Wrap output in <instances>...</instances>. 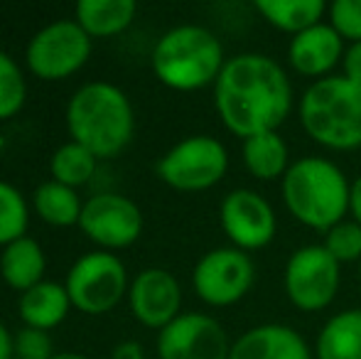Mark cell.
<instances>
[{
  "mask_svg": "<svg viewBox=\"0 0 361 359\" xmlns=\"http://www.w3.org/2000/svg\"><path fill=\"white\" fill-rule=\"evenodd\" d=\"M81 209H84V202L79 200L74 187L47 180L35 190V212L39 214V219L52 226L79 224Z\"/></svg>",
  "mask_w": 361,
  "mask_h": 359,
  "instance_id": "cell-23",
  "label": "cell"
},
{
  "mask_svg": "<svg viewBox=\"0 0 361 359\" xmlns=\"http://www.w3.org/2000/svg\"><path fill=\"white\" fill-rule=\"evenodd\" d=\"M214 109L224 128L243 140L278 130L293 111V84L268 54H233L214 84Z\"/></svg>",
  "mask_w": 361,
  "mask_h": 359,
  "instance_id": "cell-1",
  "label": "cell"
},
{
  "mask_svg": "<svg viewBox=\"0 0 361 359\" xmlns=\"http://www.w3.org/2000/svg\"><path fill=\"white\" fill-rule=\"evenodd\" d=\"M327 18L344 42H361V0H334L327 8Z\"/></svg>",
  "mask_w": 361,
  "mask_h": 359,
  "instance_id": "cell-28",
  "label": "cell"
},
{
  "mask_svg": "<svg viewBox=\"0 0 361 359\" xmlns=\"http://www.w3.org/2000/svg\"><path fill=\"white\" fill-rule=\"evenodd\" d=\"M342 77L361 84V42H352L344 49L342 59Z\"/></svg>",
  "mask_w": 361,
  "mask_h": 359,
  "instance_id": "cell-30",
  "label": "cell"
},
{
  "mask_svg": "<svg viewBox=\"0 0 361 359\" xmlns=\"http://www.w3.org/2000/svg\"><path fill=\"white\" fill-rule=\"evenodd\" d=\"M241 155L246 170L261 182L283 180L288 168L293 165L290 163V148L278 130H266V133L246 138Z\"/></svg>",
  "mask_w": 361,
  "mask_h": 359,
  "instance_id": "cell-20",
  "label": "cell"
},
{
  "mask_svg": "<svg viewBox=\"0 0 361 359\" xmlns=\"http://www.w3.org/2000/svg\"><path fill=\"white\" fill-rule=\"evenodd\" d=\"M138 5L135 0H81L76 3V23L89 37H114L130 28Z\"/></svg>",
  "mask_w": 361,
  "mask_h": 359,
  "instance_id": "cell-21",
  "label": "cell"
},
{
  "mask_svg": "<svg viewBox=\"0 0 361 359\" xmlns=\"http://www.w3.org/2000/svg\"><path fill=\"white\" fill-rule=\"evenodd\" d=\"M64 288L76 310L86 315H104L128 296V273L111 251H89L67 273Z\"/></svg>",
  "mask_w": 361,
  "mask_h": 359,
  "instance_id": "cell-7",
  "label": "cell"
},
{
  "mask_svg": "<svg viewBox=\"0 0 361 359\" xmlns=\"http://www.w3.org/2000/svg\"><path fill=\"white\" fill-rule=\"evenodd\" d=\"M314 359H361V308L339 310L319 327Z\"/></svg>",
  "mask_w": 361,
  "mask_h": 359,
  "instance_id": "cell-18",
  "label": "cell"
},
{
  "mask_svg": "<svg viewBox=\"0 0 361 359\" xmlns=\"http://www.w3.org/2000/svg\"><path fill=\"white\" fill-rule=\"evenodd\" d=\"M344 39L329 23H319L305 32L290 37L288 62L300 77L324 79L332 77V69L339 67L344 59Z\"/></svg>",
  "mask_w": 361,
  "mask_h": 359,
  "instance_id": "cell-15",
  "label": "cell"
},
{
  "mask_svg": "<svg viewBox=\"0 0 361 359\" xmlns=\"http://www.w3.org/2000/svg\"><path fill=\"white\" fill-rule=\"evenodd\" d=\"M25 96H27V84L18 62L0 49V121L13 118L23 109Z\"/></svg>",
  "mask_w": 361,
  "mask_h": 359,
  "instance_id": "cell-26",
  "label": "cell"
},
{
  "mask_svg": "<svg viewBox=\"0 0 361 359\" xmlns=\"http://www.w3.org/2000/svg\"><path fill=\"white\" fill-rule=\"evenodd\" d=\"M231 342L224 325L212 315L182 312L157 335L160 359H228Z\"/></svg>",
  "mask_w": 361,
  "mask_h": 359,
  "instance_id": "cell-13",
  "label": "cell"
},
{
  "mask_svg": "<svg viewBox=\"0 0 361 359\" xmlns=\"http://www.w3.org/2000/svg\"><path fill=\"white\" fill-rule=\"evenodd\" d=\"M219 221L231 246L246 254L266 249L278 231V217L271 202L248 187H236L224 197L219 205Z\"/></svg>",
  "mask_w": 361,
  "mask_h": 359,
  "instance_id": "cell-11",
  "label": "cell"
},
{
  "mask_svg": "<svg viewBox=\"0 0 361 359\" xmlns=\"http://www.w3.org/2000/svg\"><path fill=\"white\" fill-rule=\"evenodd\" d=\"M128 303L140 325L160 332L182 315L180 281L167 269H143L130 283Z\"/></svg>",
  "mask_w": 361,
  "mask_h": 359,
  "instance_id": "cell-14",
  "label": "cell"
},
{
  "mask_svg": "<svg viewBox=\"0 0 361 359\" xmlns=\"http://www.w3.org/2000/svg\"><path fill=\"white\" fill-rule=\"evenodd\" d=\"M13 357H15V337L0 322V359H13Z\"/></svg>",
  "mask_w": 361,
  "mask_h": 359,
  "instance_id": "cell-33",
  "label": "cell"
},
{
  "mask_svg": "<svg viewBox=\"0 0 361 359\" xmlns=\"http://www.w3.org/2000/svg\"><path fill=\"white\" fill-rule=\"evenodd\" d=\"M72 300L64 288V283L42 281L35 288L25 291L20 296L18 310L20 317L27 327H37V330H52V327L62 325L64 317L72 310Z\"/></svg>",
  "mask_w": 361,
  "mask_h": 359,
  "instance_id": "cell-17",
  "label": "cell"
},
{
  "mask_svg": "<svg viewBox=\"0 0 361 359\" xmlns=\"http://www.w3.org/2000/svg\"><path fill=\"white\" fill-rule=\"evenodd\" d=\"M256 281V264L236 246H219L197 261L192 286L202 303L212 308H228L248 296Z\"/></svg>",
  "mask_w": 361,
  "mask_h": 359,
  "instance_id": "cell-10",
  "label": "cell"
},
{
  "mask_svg": "<svg viewBox=\"0 0 361 359\" xmlns=\"http://www.w3.org/2000/svg\"><path fill=\"white\" fill-rule=\"evenodd\" d=\"M286 296L298 310L319 312L334 303L342 286V266L322 244L300 246L290 254L283 273Z\"/></svg>",
  "mask_w": 361,
  "mask_h": 359,
  "instance_id": "cell-8",
  "label": "cell"
},
{
  "mask_svg": "<svg viewBox=\"0 0 361 359\" xmlns=\"http://www.w3.org/2000/svg\"><path fill=\"white\" fill-rule=\"evenodd\" d=\"M111 359H145V350L140 342L135 340H126V342H118L111 352Z\"/></svg>",
  "mask_w": 361,
  "mask_h": 359,
  "instance_id": "cell-31",
  "label": "cell"
},
{
  "mask_svg": "<svg viewBox=\"0 0 361 359\" xmlns=\"http://www.w3.org/2000/svg\"><path fill=\"white\" fill-rule=\"evenodd\" d=\"M349 212H352V219L361 226V175L352 182V195H349Z\"/></svg>",
  "mask_w": 361,
  "mask_h": 359,
  "instance_id": "cell-32",
  "label": "cell"
},
{
  "mask_svg": "<svg viewBox=\"0 0 361 359\" xmlns=\"http://www.w3.org/2000/svg\"><path fill=\"white\" fill-rule=\"evenodd\" d=\"M228 359H314V352L295 327L263 322L231 342Z\"/></svg>",
  "mask_w": 361,
  "mask_h": 359,
  "instance_id": "cell-16",
  "label": "cell"
},
{
  "mask_svg": "<svg viewBox=\"0 0 361 359\" xmlns=\"http://www.w3.org/2000/svg\"><path fill=\"white\" fill-rule=\"evenodd\" d=\"M228 150L212 135H187L157 160V178L177 192H204L224 180Z\"/></svg>",
  "mask_w": 361,
  "mask_h": 359,
  "instance_id": "cell-6",
  "label": "cell"
},
{
  "mask_svg": "<svg viewBox=\"0 0 361 359\" xmlns=\"http://www.w3.org/2000/svg\"><path fill=\"white\" fill-rule=\"evenodd\" d=\"M64 118L74 143L84 145L96 158H114L133 140V104L116 84L91 82L76 89Z\"/></svg>",
  "mask_w": 361,
  "mask_h": 359,
  "instance_id": "cell-3",
  "label": "cell"
},
{
  "mask_svg": "<svg viewBox=\"0 0 361 359\" xmlns=\"http://www.w3.org/2000/svg\"><path fill=\"white\" fill-rule=\"evenodd\" d=\"M359 283H361V261H359Z\"/></svg>",
  "mask_w": 361,
  "mask_h": 359,
  "instance_id": "cell-35",
  "label": "cell"
},
{
  "mask_svg": "<svg viewBox=\"0 0 361 359\" xmlns=\"http://www.w3.org/2000/svg\"><path fill=\"white\" fill-rule=\"evenodd\" d=\"M91 54V37L76 20H54L32 35L25 59L35 77L59 82L72 77Z\"/></svg>",
  "mask_w": 361,
  "mask_h": 359,
  "instance_id": "cell-9",
  "label": "cell"
},
{
  "mask_svg": "<svg viewBox=\"0 0 361 359\" xmlns=\"http://www.w3.org/2000/svg\"><path fill=\"white\" fill-rule=\"evenodd\" d=\"M300 123L327 150L349 153L361 148V84L342 74L312 82L300 96Z\"/></svg>",
  "mask_w": 361,
  "mask_h": 359,
  "instance_id": "cell-4",
  "label": "cell"
},
{
  "mask_svg": "<svg viewBox=\"0 0 361 359\" xmlns=\"http://www.w3.org/2000/svg\"><path fill=\"white\" fill-rule=\"evenodd\" d=\"M253 8L271 28L288 32L290 37L319 25L327 13L322 0H256Z\"/></svg>",
  "mask_w": 361,
  "mask_h": 359,
  "instance_id": "cell-22",
  "label": "cell"
},
{
  "mask_svg": "<svg viewBox=\"0 0 361 359\" xmlns=\"http://www.w3.org/2000/svg\"><path fill=\"white\" fill-rule=\"evenodd\" d=\"M322 246L329 251L339 266L342 264H359L361 261V226L354 219H344L324 231Z\"/></svg>",
  "mask_w": 361,
  "mask_h": 359,
  "instance_id": "cell-27",
  "label": "cell"
},
{
  "mask_svg": "<svg viewBox=\"0 0 361 359\" xmlns=\"http://www.w3.org/2000/svg\"><path fill=\"white\" fill-rule=\"evenodd\" d=\"M44 269H47L44 251L32 236H23V239L13 241L0 254V276L13 291L25 293L37 283H42Z\"/></svg>",
  "mask_w": 361,
  "mask_h": 359,
  "instance_id": "cell-19",
  "label": "cell"
},
{
  "mask_svg": "<svg viewBox=\"0 0 361 359\" xmlns=\"http://www.w3.org/2000/svg\"><path fill=\"white\" fill-rule=\"evenodd\" d=\"M79 229L104 249H126L143 231V212L128 197L101 192L84 202Z\"/></svg>",
  "mask_w": 361,
  "mask_h": 359,
  "instance_id": "cell-12",
  "label": "cell"
},
{
  "mask_svg": "<svg viewBox=\"0 0 361 359\" xmlns=\"http://www.w3.org/2000/svg\"><path fill=\"white\" fill-rule=\"evenodd\" d=\"M52 359H89V357L79 355V352H59V355H54Z\"/></svg>",
  "mask_w": 361,
  "mask_h": 359,
  "instance_id": "cell-34",
  "label": "cell"
},
{
  "mask_svg": "<svg viewBox=\"0 0 361 359\" xmlns=\"http://www.w3.org/2000/svg\"><path fill=\"white\" fill-rule=\"evenodd\" d=\"M152 72L172 91H200L214 87L221 74V39L202 25H177L167 30L152 47Z\"/></svg>",
  "mask_w": 361,
  "mask_h": 359,
  "instance_id": "cell-5",
  "label": "cell"
},
{
  "mask_svg": "<svg viewBox=\"0 0 361 359\" xmlns=\"http://www.w3.org/2000/svg\"><path fill=\"white\" fill-rule=\"evenodd\" d=\"M15 357L18 359H52L54 345L47 330H37V327H27L15 335Z\"/></svg>",
  "mask_w": 361,
  "mask_h": 359,
  "instance_id": "cell-29",
  "label": "cell"
},
{
  "mask_svg": "<svg viewBox=\"0 0 361 359\" xmlns=\"http://www.w3.org/2000/svg\"><path fill=\"white\" fill-rule=\"evenodd\" d=\"M30 212L23 192L10 182L0 180V246H8L13 241L23 239L27 231Z\"/></svg>",
  "mask_w": 361,
  "mask_h": 359,
  "instance_id": "cell-25",
  "label": "cell"
},
{
  "mask_svg": "<svg viewBox=\"0 0 361 359\" xmlns=\"http://www.w3.org/2000/svg\"><path fill=\"white\" fill-rule=\"evenodd\" d=\"M96 160L99 158L91 150H86L84 145L69 140V143L59 145L54 150L52 160H49V173H52L54 182H62V185L76 190V187L86 185V182L94 178Z\"/></svg>",
  "mask_w": 361,
  "mask_h": 359,
  "instance_id": "cell-24",
  "label": "cell"
},
{
  "mask_svg": "<svg viewBox=\"0 0 361 359\" xmlns=\"http://www.w3.org/2000/svg\"><path fill=\"white\" fill-rule=\"evenodd\" d=\"M281 195L298 224L324 234L347 217L352 182L332 160L305 155L288 168L281 180Z\"/></svg>",
  "mask_w": 361,
  "mask_h": 359,
  "instance_id": "cell-2",
  "label": "cell"
}]
</instances>
